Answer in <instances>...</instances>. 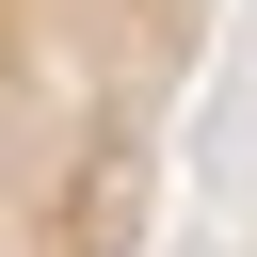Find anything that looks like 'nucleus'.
<instances>
[{"label": "nucleus", "mask_w": 257, "mask_h": 257, "mask_svg": "<svg viewBox=\"0 0 257 257\" xmlns=\"http://www.w3.org/2000/svg\"><path fill=\"white\" fill-rule=\"evenodd\" d=\"M225 0H0V257H145Z\"/></svg>", "instance_id": "nucleus-1"}]
</instances>
